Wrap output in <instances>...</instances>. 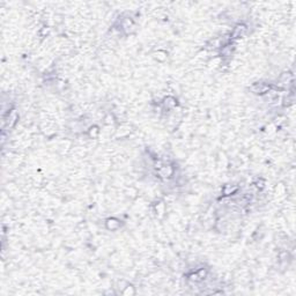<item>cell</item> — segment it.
I'll use <instances>...</instances> for the list:
<instances>
[{
	"label": "cell",
	"instance_id": "6da1fadb",
	"mask_svg": "<svg viewBox=\"0 0 296 296\" xmlns=\"http://www.w3.org/2000/svg\"><path fill=\"white\" fill-rule=\"evenodd\" d=\"M245 31H246V28H245V26H243V25H240V26H237L234 29V31H233V37H235V38H237V37H241V36L244 34Z\"/></svg>",
	"mask_w": 296,
	"mask_h": 296
},
{
	"label": "cell",
	"instance_id": "7a4b0ae2",
	"mask_svg": "<svg viewBox=\"0 0 296 296\" xmlns=\"http://www.w3.org/2000/svg\"><path fill=\"white\" fill-rule=\"evenodd\" d=\"M108 228L109 229H117L118 227H119V222H118L117 220L116 219H110V220H108Z\"/></svg>",
	"mask_w": 296,
	"mask_h": 296
}]
</instances>
